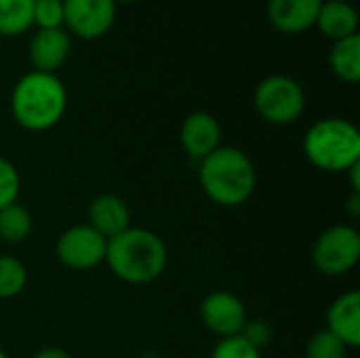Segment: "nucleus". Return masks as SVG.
I'll use <instances>...</instances> for the list:
<instances>
[{"label": "nucleus", "mask_w": 360, "mask_h": 358, "mask_svg": "<svg viewBox=\"0 0 360 358\" xmlns=\"http://www.w3.org/2000/svg\"><path fill=\"white\" fill-rule=\"evenodd\" d=\"M27 285L25 266L11 255H0V300H11L23 293Z\"/></svg>", "instance_id": "6ab92c4d"}, {"label": "nucleus", "mask_w": 360, "mask_h": 358, "mask_svg": "<svg viewBox=\"0 0 360 358\" xmlns=\"http://www.w3.org/2000/svg\"><path fill=\"white\" fill-rule=\"evenodd\" d=\"M329 65L333 74L348 82L356 84L360 80V36H348L342 40H335L329 51Z\"/></svg>", "instance_id": "dca6fc26"}, {"label": "nucleus", "mask_w": 360, "mask_h": 358, "mask_svg": "<svg viewBox=\"0 0 360 358\" xmlns=\"http://www.w3.org/2000/svg\"><path fill=\"white\" fill-rule=\"evenodd\" d=\"M211 358H262V352L253 348L243 335L224 338L213 348Z\"/></svg>", "instance_id": "5701e85b"}, {"label": "nucleus", "mask_w": 360, "mask_h": 358, "mask_svg": "<svg viewBox=\"0 0 360 358\" xmlns=\"http://www.w3.org/2000/svg\"><path fill=\"white\" fill-rule=\"evenodd\" d=\"M114 2H116V4H118V2H124V4H133V2H139V0H114Z\"/></svg>", "instance_id": "cd10ccee"}, {"label": "nucleus", "mask_w": 360, "mask_h": 358, "mask_svg": "<svg viewBox=\"0 0 360 358\" xmlns=\"http://www.w3.org/2000/svg\"><path fill=\"white\" fill-rule=\"evenodd\" d=\"M179 141L188 156L202 160L221 146V124L209 112H192L181 122Z\"/></svg>", "instance_id": "9b49d317"}, {"label": "nucleus", "mask_w": 360, "mask_h": 358, "mask_svg": "<svg viewBox=\"0 0 360 358\" xmlns=\"http://www.w3.org/2000/svg\"><path fill=\"white\" fill-rule=\"evenodd\" d=\"M34 25H38V30L63 27V2L61 0H36Z\"/></svg>", "instance_id": "4be33fe9"}, {"label": "nucleus", "mask_w": 360, "mask_h": 358, "mask_svg": "<svg viewBox=\"0 0 360 358\" xmlns=\"http://www.w3.org/2000/svg\"><path fill=\"white\" fill-rule=\"evenodd\" d=\"M68 91L55 74L27 72L11 93V112L15 122L32 133L53 129L65 114Z\"/></svg>", "instance_id": "7ed1b4c3"}, {"label": "nucleus", "mask_w": 360, "mask_h": 358, "mask_svg": "<svg viewBox=\"0 0 360 358\" xmlns=\"http://www.w3.org/2000/svg\"><path fill=\"white\" fill-rule=\"evenodd\" d=\"M72 53V38L65 27L36 30L30 40V61L36 72L55 74Z\"/></svg>", "instance_id": "f8f14e48"}, {"label": "nucleus", "mask_w": 360, "mask_h": 358, "mask_svg": "<svg viewBox=\"0 0 360 358\" xmlns=\"http://www.w3.org/2000/svg\"><path fill=\"white\" fill-rule=\"evenodd\" d=\"M344 2H352V0H344Z\"/></svg>", "instance_id": "c756f323"}, {"label": "nucleus", "mask_w": 360, "mask_h": 358, "mask_svg": "<svg viewBox=\"0 0 360 358\" xmlns=\"http://www.w3.org/2000/svg\"><path fill=\"white\" fill-rule=\"evenodd\" d=\"M327 329L344 342L346 348L360 346V293H342L327 310Z\"/></svg>", "instance_id": "4468645a"}, {"label": "nucleus", "mask_w": 360, "mask_h": 358, "mask_svg": "<svg viewBox=\"0 0 360 358\" xmlns=\"http://www.w3.org/2000/svg\"><path fill=\"white\" fill-rule=\"evenodd\" d=\"M253 106L266 122L285 127L302 118L306 110V91L293 76L272 74L255 87Z\"/></svg>", "instance_id": "39448f33"}, {"label": "nucleus", "mask_w": 360, "mask_h": 358, "mask_svg": "<svg viewBox=\"0 0 360 358\" xmlns=\"http://www.w3.org/2000/svg\"><path fill=\"white\" fill-rule=\"evenodd\" d=\"M63 2V27L70 34L97 40L105 36L116 19L114 0H61Z\"/></svg>", "instance_id": "6e6552de"}, {"label": "nucleus", "mask_w": 360, "mask_h": 358, "mask_svg": "<svg viewBox=\"0 0 360 358\" xmlns=\"http://www.w3.org/2000/svg\"><path fill=\"white\" fill-rule=\"evenodd\" d=\"M348 213H350V217H360V194H350V198H348Z\"/></svg>", "instance_id": "a878e982"}, {"label": "nucleus", "mask_w": 360, "mask_h": 358, "mask_svg": "<svg viewBox=\"0 0 360 358\" xmlns=\"http://www.w3.org/2000/svg\"><path fill=\"white\" fill-rule=\"evenodd\" d=\"M314 268L323 276H344L352 272L360 262V234L348 224H335L327 228L312 249Z\"/></svg>", "instance_id": "423d86ee"}, {"label": "nucleus", "mask_w": 360, "mask_h": 358, "mask_svg": "<svg viewBox=\"0 0 360 358\" xmlns=\"http://www.w3.org/2000/svg\"><path fill=\"white\" fill-rule=\"evenodd\" d=\"M0 358H8V357H6V352H4V348H2V346H0Z\"/></svg>", "instance_id": "c85d7f7f"}, {"label": "nucleus", "mask_w": 360, "mask_h": 358, "mask_svg": "<svg viewBox=\"0 0 360 358\" xmlns=\"http://www.w3.org/2000/svg\"><path fill=\"white\" fill-rule=\"evenodd\" d=\"M202 192L219 207L245 205L257 186V171L249 154L234 146H219L198 167Z\"/></svg>", "instance_id": "f03ea898"}, {"label": "nucleus", "mask_w": 360, "mask_h": 358, "mask_svg": "<svg viewBox=\"0 0 360 358\" xmlns=\"http://www.w3.org/2000/svg\"><path fill=\"white\" fill-rule=\"evenodd\" d=\"M169 262L165 241L148 228H127L108 241L105 264L110 272L129 285H148L162 276Z\"/></svg>", "instance_id": "f257e3e1"}, {"label": "nucleus", "mask_w": 360, "mask_h": 358, "mask_svg": "<svg viewBox=\"0 0 360 358\" xmlns=\"http://www.w3.org/2000/svg\"><path fill=\"white\" fill-rule=\"evenodd\" d=\"M323 2L325 0H268V21L281 34H304L314 27Z\"/></svg>", "instance_id": "9d476101"}, {"label": "nucleus", "mask_w": 360, "mask_h": 358, "mask_svg": "<svg viewBox=\"0 0 360 358\" xmlns=\"http://www.w3.org/2000/svg\"><path fill=\"white\" fill-rule=\"evenodd\" d=\"M32 358H72V357H70V352H68V350H63V348L49 346V348L38 350V352H36Z\"/></svg>", "instance_id": "393cba45"}, {"label": "nucleus", "mask_w": 360, "mask_h": 358, "mask_svg": "<svg viewBox=\"0 0 360 358\" xmlns=\"http://www.w3.org/2000/svg\"><path fill=\"white\" fill-rule=\"evenodd\" d=\"M32 232V215L17 200L4 209H0V241L8 245L23 243Z\"/></svg>", "instance_id": "a211bd4d"}, {"label": "nucleus", "mask_w": 360, "mask_h": 358, "mask_svg": "<svg viewBox=\"0 0 360 358\" xmlns=\"http://www.w3.org/2000/svg\"><path fill=\"white\" fill-rule=\"evenodd\" d=\"M21 192V175L17 167L0 156V209L17 203Z\"/></svg>", "instance_id": "412c9836"}, {"label": "nucleus", "mask_w": 360, "mask_h": 358, "mask_svg": "<svg viewBox=\"0 0 360 358\" xmlns=\"http://www.w3.org/2000/svg\"><path fill=\"white\" fill-rule=\"evenodd\" d=\"M108 241L89 224H78L61 232L55 245L57 260L70 270H93L105 262Z\"/></svg>", "instance_id": "0eeeda50"}, {"label": "nucleus", "mask_w": 360, "mask_h": 358, "mask_svg": "<svg viewBox=\"0 0 360 358\" xmlns=\"http://www.w3.org/2000/svg\"><path fill=\"white\" fill-rule=\"evenodd\" d=\"M86 224L99 232L105 241L131 228V211L129 205L116 194H101L91 200L86 211Z\"/></svg>", "instance_id": "ddd939ff"}, {"label": "nucleus", "mask_w": 360, "mask_h": 358, "mask_svg": "<svg viewBox=\"0 0 360 358\" xmlns=\"http://www.w3.org/2000/svg\"><path fill=\"white\" fill-rule=\"evenodd\" d=\"M36 0H0V36H19L34 25Z\"/></svg>", "instance_id": "f3484780"}, {"label": "nucleus", "mask_w": 360, "mask_h": 358, "mask_svg": "<svg viewBox=\"0 0 360 358\" xmlns=\"http://www.w3.org/2000/svg\"><path fill=\"white\" fill-rule=\"evenodd\" d=\"M348 348L329 329L316 331L306 346V358H346Z\"/></svg>", "instance_id": "aec40b11"}, {"label": "nucleus", "mask_w": 360, "mask_h": 358, "mask_svg": "<svg viewBox=\"0 0 360 358\" xmlns=\"http://www.w3.org/2000/svg\"><path fill=\"white\" fill-rule=\"evenodd\" d=\"M348 173H350V188H352V192L360 194V162L354 165Z\"/></svg>", "instance_id": "bb28decb"}, {"label": "nucleus", "mask_w": 360, "mask_h": 358, "mask_svg": "<svg viewBox=\"0 0 360 358\" xmlns=\"http://www.w3.org/2000/svg\"><path fill=\"white\" fill-rule=\"evenodd\" d=\"M359 11L352 2L344 0H325L319 17H316V27L323 36L335 40L348 38L359 34Z\"/></svg>", "instance_id": "2eb2a0df"}, {"label": "nucleus", "mask_w": 360, "mask_h": 358, "mask_svg": "<svg viewBox=\"0 0 360 358\" xmlns=\"http://www.w3.org/2000/svg\"><path fill=\"white\" fill-rule=\"evenodd\" d=\"M240 335H243L253 348H257V350L262 352V350L272 342L274 331H272V327H270L266 321H247V325L243 327Z\"/></svg>", "instance_id": "b1692460"}, {"label": "nucleus", "mask_w": 360, "mask_h": 358, "mask_svg": "<svg viewBox=\"0 0 360 358\" xmlns=\"http://www.w3.org/2000/svg\"><path fill=\"white\" fill-rule=\"evenodd\" d=\"M302 148L316 169L348 173L360 162V131L346 118H321L306 131Z\"/></svg>", "instance_id": "20e7f679"}, {"label": "nucleus", "mask_w": 360, "mask_h": 358, "mask_svg": "<svg viewBox=\"0 0 360 358\" xmlns=\"http://www.w3.org/2000/svg\"><path fill=\"white\" fill-rule=\"evenodd\" d=\"M200 321L217 338L240 335L249 321L245 302L230 291H213L200 302Z\"/></svg>", "instance_id": "1a4fd4ad"}]
</instances>
